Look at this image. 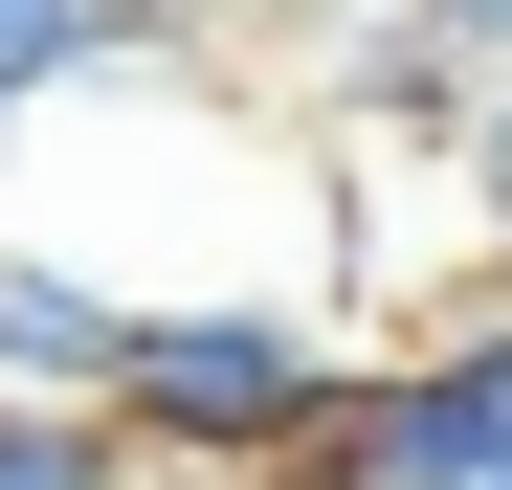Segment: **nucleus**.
<instances>
[{"label": "nucleus", "instance_id": "6e6552de", "mask_svg": "<svg viewBox=\"0 0 512 490\" xmlns=\"http://www.w3.org/2000/svg\"><path fill=\"white\" fill-rule=\"evenodd\" d=\"M0 134H23V90H0Z\"/></svg>", "mask_w": 512, "mask_h": 490}, {"label": "nucleus", "instance_id": "39448f33", "mask_svg": "<svg viewBox=\"0 0 512 490\" xmlns=\"http://www.w3.org/2000/svg\"><path fill=\"white\" fill-rule=\"evenodd\" d=\"M446 179H468V223H490V268H512V67L468 90V134H446Z\"/></svg>", "mask_w": 512, "mask_h": 490}, {"label": "nucleus", "instance_id": "0eeeda50", "mask_svg": "<svg viewBox=\"0 0 512 490\" xmlns=\"http://www.w3.org/2000/svg\"><path fill=\"white\" fill-rule=\"evenodd\" d=\"M446 23H468V45H490V67H512V0H446Z\"/></svg>", "mask_w": 512, "mask_h": 490}, {"label": "nucleus", "instance_id": "f257e3e1", "mask_svg": "<svg viewBox=\"0 0 512 490\" xmlns=\"http://www.w3.org/2000/svg\"><path fill=\"white\" fill-rule=\"evenodd\" d=\"M334 401H357V357H334V312H290V290H156L134 357H112V424L156 468H312Z\"/></svg>", "mask_w": 512, "mask_h": 490}, {"label": "nucleus", "instance_id": "20e7f679", "mask_svg": "<svg viewBox=\"0 0 512 490\" xmlns=\"http://www.w3.org/2000/svg\"><path fill=\"white\" fill-rule=\"evenodd\" d=\"M156 446L112 424V401H45V379H0V490H134Z\"/></svg>", "mask_w": 512, "mask_h": 490}, {"label": "nucleus", "instance_id": "f03ea898", "mask_svg": "<svg viewBox=\"0 0 512 490\" xmlns=\"http://www.w3.org/2000/svg\"><path fill=\"white\" fill-rule=\"evenodd\" d=\"M312 468L334 490H490L512 468V290L446 312V335H401V357H357V401H334Z\"/></svg>", "mask_w": 512, "mask_h": 490}, {"label": "nucleus", "instance_id": "423d86ee", "mask_svg": "<svg viewBox=\"0 0 512 490\" xmlns=\"http://www.w3.org/2000/svg\"><path fill=\"white\" fill-rule=\"evenodd\" d=\"M134 490H334V468H134Z\"/></svg>", "mask_w": 512, "mask_h": 490}, {"label": "nucleus", "instance_id": "7ed1b4c3", "mask_svg": "<svg viewBox=\"0 0 512 490\" xmlns=\"http://www.w3.org/2000/svg\"><path fill=\"white\" fill-rule=\"evenodd\" d=\"M112 357H134V290L45 268V245H0V379H45V401H112Z\"/></svg>", "mask_w": 512, "mask_h": 490}, {"label": "nucleus", "instance_id": "1a4fd4ad", "mask_svg": "<svg viewBox=\"0 0 512 490\" xmlns=\"http://www.w3.org/2000/svg\"><path fill=\"white\" fill-rule=\"evenodd\" d=\"M312 23H334V0H312Z\"/></svg>", "mask_w": 512, "mask_h": 490}]
</instances>
